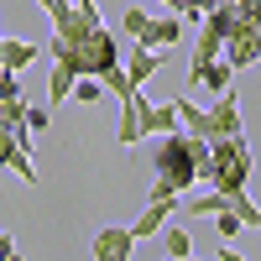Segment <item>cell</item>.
<instances>
[{
  "label": "cell",
  "instance_id": "cell-3",
  "mask_svg": "<svg viewBox=\"0 0 261 261\" xmlns=\"http://www.w3.org/2000/svg\"><path fill=\"white\" fill-rule=\"evenodd\" d=\"M251 172H256V157H251V141L235 130V136H214L209 141V172L204 183L220 188V193H235V188H251Z\"/></svg>",
  "mask_w": 261,
  "mask_h": 261
},
{
  "label": "cell",
  "instance_id": "cell-18",
  "mask_svg": "<svg viewBox=\"0 0 261 261\" xmlns=\"http://www.w3.org/2000/svg\"><path fill=\"white\" fill-rule=\"evenodd\" d=\"M214 220H220V225H214V230H220L225 241H235V235L246 230V220H241V214H235V209H220V214H214Z\"/></svg>",
  "mask_w": 261,
  "mask_h": 261
},
{
  "label": "cell",
  "instance_id": "cell-1",
  "mask_svg": "<svg viewBox=\"0 0 261 261\" xmlns=\"http://www.w3.org/2000/svg\"><path fill=\"white\" fill-rule=\"evenodd\" d=\"M151 167H157V183L146 188V199H183L209 172V141L183 130V125H172V130L157 136V146H151Z\"/></svg>",
  "mask_w": 261,
  "mask_h": 261
},
{
  "label": "cell",
  "instance_id": "cell-20",
  "mask_svg": "<svg viewBox=\"0 0 261 261\" xmlns=\"http://www.w3.org/2000/svg\"><path fill=\"white\" fill-rule=\"evenodd\" d=\"M47 110H42V105H27V130H47Z\"/></svg>",
  "mask_w": 261,
  "mask_h": 261
},
{
  "label": "cell",
  "instance_id": "cell-11",
  "mask_svg": "<svg viewBox=\"0 0 261 261\" xmlns=\"http://www.w3.org/2000/svg\"><path fill=\"white\" fill-rule=\"evenodd\" d=\"M172 214H178V199H146V209L136 214V225H130V235L136 241H146V235H157Z\"/></svg>",
  "mask_w": 261,
  "mask_h": 261
},
{
  "label": "cell",
  "instance_id": "cell-21",
  "mask_svg": "<svg viewBox=\"0 0 261 261\" xmlns=\"http://www.w3.org/2000/svg\"><path fill=\"white\" fill-rule=\"evenodd\" d=\"M6 256H16V241H11L6 230H0V261H6Z\"/></svg>",
  "mask_w": 261,
  "mask_h": 261
},
{
  "label": "cell",
  "instance_id": "cell-15",
  "mask_svg": "<svg viewBox=\"0 0 261 261\" xmlns=\"http://www.w3.org/2000/svg\"><path fill=\"white\" fill-rule=\"evenodd\" d=\"M99 94H105V84H99L94 73H79L73 89H68V99H79V105H99Z\"/></svg>",
  "mask_w": 261,
  "mask_h": 261
},
{
  "label": "cell",
  "instance_id": "cell-10",
  "mask_svg": "<svg viewBox=\"0 0 261 261\" xmlns=\"http://www.w3.org/2000/svg\"><path fill=\"white\" fill-rule=\"evenodd\" d=\"M120 68H125V84H130V89H146V79L162 68V53L136 42V47H130V58H120Z\"/></svg>",
  "mask_w": 261,
  "mask_h": 261
},
{
  "label": "cell",
  "instance_id": "cell-19",
  "mask_svg": "<svg viewBox=\"0 0 261 261\" xmlns=\"http://www.w3.org/2000/svg\"><path fill=\"white\" fill-rule=\"evenodd\" d=\"M0 99H21V73L0 68Z\"/></svg>",
  "mask_w": 261,
  "mask_h": 261
},
{
  "label": "cell",
  "instance_id": "cell-5",
  "mask_svg": "<svg viewBox=\"0 0 261 261\" xmlns=\"http://www.w3.org/2000/svg\"><path fill=\"white\" fill-rule=\"evenodd\" d=\"M178 37H183V16H146L141 27H136V37H130V42H141V47H157V53H167Z\"/></svg>",
  "mask_w": 261,
  "mask_h": 261
},
{
  "label": "cell",
  "instance_id": "cell-23",
  "mask_svg": "<svg viewBox=\"0 0 261 261\" xmlns=\"http://www.w3.org/2000/svg\"><path fill=\"white\" fill-rule=\"evenodd\" d=\"M162 6H172V11H178V0H162Z\"/></svg>",
  "mask_w": 261,
  "mask_h": 261
},
{
  "label": "cell",
  "instance_id": "cell-22",
  "mask_svg": "<svg viewBox=\"0 0 261 261\" xmlns=\"http://www.w3.org/2000/svg\"><path fill=\"white\" fill-rule=\"evenodd\" d=\"M37 6H42V11H47V6H53V0H37Z\"/></svg>",
  "mask_w": 261,
  "mask_h": 261
},
{
  "label": "cell",
  "instance_id": "cell-2",
  "mask_svg": "<svg viewBox=\"0 0 261 261\" xmlns=\"http://www.w3.org/2000/svg\"><path fill=\"white\" fill-rule=\"evenodd\" d=\"M53 58L68 63L73 73H99V68H110V63H120V42L99 21V27L79 32V37H53Z\"/></svg>",
  "mask_w": 261,
  "mask_h": 261
},
{
  "label": "cell",
  "instance_id": "cell-13",
  "mask_svg": "<svg viewBox=\"0 0 261 261\" xmlns=\"http://www.w3.org/2000/svg\"><path fill=\"white\" fill-rule=\"evenodd\" d=\"M73 68H68V63H58L53 58V73H47V105H63V99H68V89H73Z\"/></svg>",
  "mask_w": 261,
  "mask_h": 261
},
{
  "label": "cell",
  "instance_id": "cell-16",
  "mask_svg": "<svg viewBox=\"0 0 261 261\" xmlns=\"http://www.w3.org/2000/svg\"><path fill=\"white\" fill-rule=\"evenodd\" d=\"M167 256H193V230H167Z\"/></svg>",
  "mask_w": 261,
  "mask_h": 261
},
{
  "label": "cell",
  "instance_id": "cell-7",
  "mask_svg": "<svg viewBox=\"0 0 261 261\" xmlns=\"http://www.w3.org/2000/svg\"><path fill=\"white\" fill-rule=\"evenodd\" d=\"M89 251L99 261H125L130 251H136V235H130V225H105V230H94Z\"/></svg>",
  "mask_w": 261,
  "mask_h": 261
},
{
  "label": "cell",
  "instance_id": "cell-8",
  "mask_svg": "<svg viewBox=\"0 0 261 261\" xmlns=\"http://www.w3.org/2000/svg\"><path fill=\"white\" fill-rule=\"evenodd\" d=\"M204 115H209V141L214 136H235V130H241V99H235V89H225Z\"/></svg>",
  "mask_w": 261,
  "mask_h": 261
},
{
  "label": "cell",
  "instance_id": "cell-17",
  "mask_svg": "<svg viewBox=\"0 0 261 261\" xmlns=\"http://www.w3.org/2000/svg\"><path fill=\"white\" fill-rule=\"evenodd\" d=\"M16 151H32L27 141H16V130H6V125H0V167H11V157H16Z\"/></svg>",
  "mask_w": 261,
  "mask_h": 261
},
{
  "label": "cell",
  "instance_id": "cell-9",
  "mask_svg": "<svg viewBox=\"0 0 261 261\" xmlns=\"http://www.w3.org/2000/svg\"><path fill=\"white\" fill-rule=\"evenodd\" d=\"M230 79H235V68L225 58H209V63H188V89H214V94H225L230 89Z\"/></svg>",
  "mask_w": 261,
  "mask_h": 261
},
{
  "label": "cell",
  "instance_id": "cell-12",
  "mask_svg": "<svg viewBox=\"0 0 261 261\" xmlns=\"http://www.w3.org/2000/svg\"><path fill=\"white\" fill-rule=\"evenodd\" d=\"M37 58H42V47H37V42H16V37H0V68H11V73H27Z\"/></svg>",
  "mask_w": 261,
  "mask_h": 261
},
{
  "label": "cell",
  "instance_id": "cell-14",
  "mask_svg": "<svg viewBox=\"0 0 261 261\" xmlns=\"http://www.w3.org/2000/svg\"><path fill=\"white\" fill-rule=\"evenodd\" d=\"M178 125L209 141V115H204V105H188V99H178Z\"/></svg>",
  "mask_w": 261,
  "mask_h": 261
},
{
  "label": "cell",
  "instance_id": "cell-6",
  "mask_svg": "<svg viewBox=\"0 0 261 261\" xmlns=\"http://www.w3.org/2000/svg\"><path fill=\"white\" fill-rule=\"evenodd\" d=\"M178 125V99H167V105H151L146 94L136 99V130H141V141L146 136H162V130Z\"/></svg>",
  "mask_w": 261,
  "mask_h": 261
},
{
  "label": "cell",
  "instance_id": "cell-4",
  "mask_svg": "<svg viewBox=\"0 0 261 261\" xmlns=\"http://www.w3.org/2000/svg\"><path fill=\"white\" fill-rule=\"evenodd\" d=\"M220 58L230 63L235 73H241V68H256V58H261V21H256V16H235V21H230Z\"/></svg>",
  "mask_w": 261,
  "mask_h": 261
}]
</instances>
